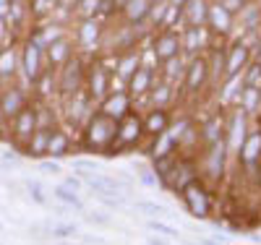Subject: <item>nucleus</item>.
<instances>
[{
    "label": "nucleus",
    "instance_id": "obj_2",
    "mask_svg": "<svg viewBox=\"0 0 261 245\" xmlns=\"http://www.w3.org/2000/svg\"><path fill=\"white\" fill-rule=\"evenodd\" d=\"M146 227H149L151 232H162V235H178V230H175V227H170V225H165V222H146Z\"/></svg>",
    "mask_w": 261,
    "mask_h": 245
},
{
    "label": "nucleus",
    "instance_id": "obj_7",
    "mask_svg": "<svg viewBox=\"0 0 261 245\" xmlns=\"http://www.w3.org/2000/svg\"><path fill=\"white\" fill-rule=\"evenodd\" d=\"M0 227H3V225H0Z\"/></svg>",
    "mask_w": 261,
    "mask_h": 245
},
{
    "label": "nucleus",
    "instance_id": "obj_4",
    "mask_svg": "<svg viewBox=\"0 0 261 245\" xmlns=\"http://www.w3.org/2000/svg\"><path fill=\"white\" fill-rule=\"evenodd\" d=\"M27 188H29V193H32V198H34V201L37 204H45V196H42V188H39V183H27Z\"/></svg>",
    "mask_w": 261,
    "mask_h": 245
},
{
    "label": "nucleus",
    "instance_id": "obj_3",
    "mask_svg": "<svg viewBox=\"0 0 261 245\" xmlns=\"http://www.w3.org/2000/svg\"><path fill=\"white\" fill-rule=\"evenodd\" d=\"M136 209H141V211H146V214H165V206H160V204H154V201H139Z\"/></svg>",
    "mask_w": 261,
    "mask_h": 245
},
{
    "label": "nucleus",
    "instance_id": "obj_6",
    "mask_svg": "<svg viewBox=\"0 0 261 245\" xmlns=\"http://www.w3.org/2000/svg\"><path fill=\"white\" fill-rule=\"evenodd\" d=\"M42 170H45V172H58V165L55 162H45V165H42Z\"/></svg>",
    "mask_w": 261,
    "mask_h": 245
},
{
    "label": "nucleus",
    "instance_id": "obj_5",
    "mask_svg": "<svg viewBox=\"0 0 261 245\" xmlns=\"http://www.w3.org/2000/svg\"><path fill=\"white\" fill-rule=\"evenodd\" d=\"M86 222H92V225H110V219H107L105 214H89Z\"/></svg>",
    "mask_w": 261,
    "mask_h": 245
},
{
    "label": "nucleus",
    "instance_id": "obj_1",
    "mask_svg": "<svg viewBox=\"0 0 261 245\" xmlns=\"http://www.w3.org/2000/svg\"><path fill=\"white\" fill-rule=\"evenodd\" d=\"M53 196L58 198V201H65V204H71V206H81V201L73 196V190H68V188H63V185H58V188H53Z\"/></svg>",
    "mask_w": 261,
    "mask_h": 245
}]
</instances>
